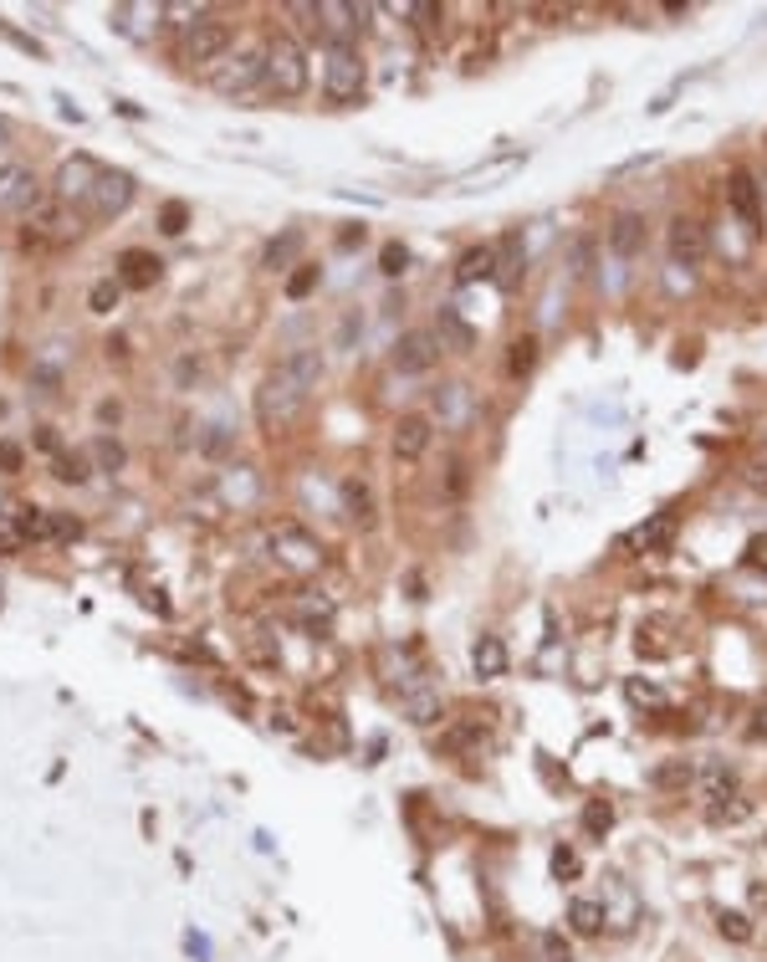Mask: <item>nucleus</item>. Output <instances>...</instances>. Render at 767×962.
<instances>
[{"mask_svg":"<svg viewBox=\"0 0 767 962\" xmlns=\"http://www.w3.org/2000/svg\"><path fill=\"white\" fill-rule=\"evenodd\" d=\"M410 16H420V26H425V31H430L435 21H445V11H440V6H430V0H425V6H410Z\"/></svg>","mask_w":767,"mask_h":962,"instance_id":"79ce46f5","label":"nucleus"},{"mask_svg":"<svg viewBox=\"0 0 767 962\" xmlns=\"http://www.w3.org/2000/svg\"><path fill=\"white\" fill-rule=\"evenodd\" d=\"M496 277V246H471L461 261H456V282L471 287V282H491Z\"/></svg>","mask_w":767,"mask_h":962,"instance_id":"a211bd4d","label":"nucleus"},{"mask_svg":"<svg viewBox=\"0 0 767 962\" xmlns=\"http://www.w3.org/2000/svg\"><path fill=\"white\" fill-rule=\"evenodd\" d=\"M435 364H440V333H430V328L399 333V343H394V369L399 374H430Z\"/></svg>","mask_w":767,"mask_h":962,"instance_id":"6e6552de","label":"nucleus"},{"mask_svg":"<svg viewBox=\"0 0 767 962\" xmlns=\"http://www.w3.org/2000/svg\"><path fill=\"white\" fill-rule=\"evenodd\" d=\"M41 200H47V195H41V180H36V174H31L21 159H6V164H0V210L31 215Z\"/></svg>","mask_w":767,"mask_h":962,"instance_id":"39448f33","label":"nucleus"},{"mask_svg":"<svg viewBox=\"0 0 767 962\" xmlns=\"http://www.w3.org/2000/svg\"><path fill=\"white\" fill-rule=\"evenodd\" d=\"M87 461H93V471H118L123 466V446L113 441V435H98V441L87 446Z\"/></svg>","mask_w":767,"mask_h":962,"instance_id":"c756f323","label":"nucleus"},{"mask_svg":"<svg viewBox=\"0 0 767 962\" xmlns=\"http://www.w3.org/2000/svg\"><path fill=\"white\" fill-rule=\"evenodd\" d=\"M231 52V26L225 21H200L195 31H185V47H179V62L190 67H215Z\"/></svg>","mask_w":767,"mask_h":962,"instance_id":"423d86ee","label":"nucleus"},{"mask_svg":"<svg viewBox=\"0 0 767 962\" xmlns=\"http://www.w3.org/2000/svg\"><path fill=\"white\" fill-rule=\"evenodd\" d=\"M532 369H537V338L522 333V338H512V348H507V374L522 379V374H532Z\"/></svg>","mask_w":767,"mask_h":962,"instance_id":"a878e982","label":"nucleus"},{"mask_svg":"<svg viewBox=\"0 0 767 962\" xmlns=\"http://www.w3.org/2000/svg\"><path fill=\"white\" fill-rule=\"evenodd\" d=\"M26 226H31V236H47V241H62V236H72V231H77V226H67L62 200H41V205L26 215Z\"/></svg>","mask_w":767,"mask_h":962,"instance_id":"2eb2a0df","label":"nucleus"},{"mask_svg":"<svg viewBox=\"0 0 767 962\" xmlns=\"http://www.w3.org/2000/svg\"><path fill=\"white\" fill-rule=\"evenodd\" d=\"M629 702H650V707H660L665 696H660L655 686H645V681H629Z\"/></svg>","mask_w":767,"mask_h":962,"instance_id":"a19ab883","label":"nucleus"},{"mask_svg":"<svg viewBox=\"0 0 767 962\" xmlns=\"http://www.w3.org/2000/svg\"><path fill=\"white\" fill-rule=\"evenodd\" d=\"M471 666H476V676H481V681L507 676V645L496 640V635H481V640L471 645Z\"/></svg>","mask_w":767,"mask_h":962,"instance_id":"f3484780","label":"nucleus"},{"mask_svg":"<svg viewBox=\"0 0 767 962\" xmlns=\"http://www.w3.org/2000/svg\"><path fill=\"white\" fill-rule=\"evenodd\" d=\"M665 246H670V256L681 261V267H696V261L706 256V226L691 221V215H675L670 231H665Z\"/></svg>","mask_w":767,"mask_h":962,"instance_id":"ddd939ff","label":"nucleus"},{"mask_svg":"<svg viewBox=\"0 0 767 962\" xmlns=\"http://www.w3.org/2000/svg\"><path fill=\"white\" fill-rule=\"evenodd\" d=\"M57 476H62V481H87V476H93V461H87V451L57 456Z\"/></svg>","mask_w":767,"mask_h":962,"instance_id":"473e14b6","label":"nucleus"},{"mask_svg":"<svg viewBox=\"0 0 767 962\" xmlns=\"http://www.w3.org/2000/svg\"><path fill=\"white\" fill-rule=\"evenodd\" d=\"M727 205H732V215H737L752 236H762V221H767V215H762V185L752 180L747 169H737L732 180H727Z\"/></svg>","mask_w":767,"mask_h":962,"instance_id":"9d476101","label":"nucleus"},{"mask_svg":"<svg viewBox=\"0 0 767 962\" xmlns=\"http://www.w3.org/2000/svg\"><path fill=\"white\" fill-rule=\"evenodd\" d=\"M553 876H558V881H573V876H578V855H573L568 845L553 850Z\"/></svg>","mask_w":767,"mask_h":962,"instance_id":"58836bf2","label":"nucleus"},{"mask_svg":"<svg viewBox=\"0 0 767 962\" xmlns=\"http://www.w3.org/2000/svg\"><path fill=\"white\" fill-rule=\"evenodd\" d=\"M128 205H133V174H123V169H103L82 210L93 215V221H113V215H123Z\"/></svg>","mask_w":767,"mask_h":962,"instance_id":"0eeeda50","label":"nucleus"},{"mask_svg":"<svg viewBox=\"0 0 767 962\" xmlns=\"http://www.w3.org/2000/svg\"><path fill=\"white\" fill-rule=\"evenodd\" d=\"M456 348V354H471V348H476V328L456 313V308H440V348Z\"/></svg>","mask_w":767,"mask_h":962,"instance_id":"412c9836","label":"nucleus"},{"mask_svg":"<svg viewBox=\"0 0 767 962\" xmlns=\"http://www.w3.org/2000/svg\"><path fill=\"white\" fill-rule=\"evenodd\" d=\"M691 778H696V768H691L686 758H675V763H660V768L650 773V783H655V789H686Z\"/></svg>","mask_w":767,"mask_h":962,"instance_id":"cd10ccee","label":"nucleus"},{"mask_svg":"<svg viewBox=\"0 0 767 962\" xmlns=\"http://www.w3.org/2000/svg\"><path fill=\"white\" fill-rule=\"evenodd\" d=\"M87 308H93V313H113V308H118V282H93V292H87Z\"/></svg>","mask_w":767,"mask_h":962,"instance_id":"e433bc0d","label":"nucleus"},{"mask_svg":"<svg viewBox=\"0 0 767 962\" xmlns=\"http://www.w3.org/2000/svg\"><path fill=\"white\" fill-rule=\"evenodd\" d=\"M6 149H11V128H6V123H0V164H6V159H11Z\"/></svg>","mask_w":767,"mask_h":962,"instance_id":"49530a36","label":"nucleus"},{"mask_svg":"<svg viewBox=\"0 0 767 962\" xmlns=\"http://www.w3.org/2000/svg\"><path fill=\"white\" fill-rule=\"evenodd\" d=\"M752 558H757V563L767 568V538H757V543H752Z\"/></svg>","mask_w":767,"mask_h":962,"instance_id":"de8ad7c7","label":"nucleus"},{"mask_svg":"<svg viewBox=\"0 0 767 962\" xmlns=\"http://www.w3.org/2000/svg\"><path fill=\"white\" fill-rule=\"evenodd\" d=\"M261 67H266V87H272L277 98H302L307 93V57L292 36H277L272 47L261 52Z\"/></svg>","mask_w":767,"mask_h":962,"instance_id":"f03ea898","label":"nucleus"},{"mask_svg":"<svg viewBox=\"0 0 767 962\" xmlns=\"http://www.w3.org/2000/svg\"><path fill=\"white\" fill-rule=\"evenodd\" d=\"M747 814H752V804H747V799H716V804L706 809V819H711V824H742Z\"/></svg>","mask_w":767,"mask_h":962,"instance_id":"2f4dec72","label":"nucleus"},{"mask_svg":"<svg viewBox=\"0 0 767 962\" xmlns=\"http://www.w3.org/2000/svg\"><path fill=\"white\" fill-rule=\"evenodd\" d=\"M404 712H410L415 727H430L440 717V696L435 691H410V696H404Z\"/></svg>","mask_w":767,"mask_h":962,"instance_id":"bb28decb","label":"nucleus"},{"mask_svg":"<svg viewBox=\"0 0 767 962\" xmlns=\"http://www.w3.org/2000/svg\"><path fill=\"white\" fill-rule=\"evenodd\" d=\"M543 952H548V962H573V952H568V942H563L558 932L543 937Z\"/></svg>","mask_w":767,"mask_h":962,"instance_id":"ea45409f","label":"nucleus"},{"mask_svg":"<svg viewBox=\"0 0 767 962\" xmlns=\"http://www.w3.org/2000/svg\"><path fill=\"white\" fill-rule=\"evenodd\" d=\"M609 829H614V804L609 799H589V804H583V835L604 840Z\"/></svg>","mask_w":767,"mask_h":962,"instance_id":"393cba45","label":"nucleus"},{"mask_svg":"<svg viewBox=\"0 0 767 962\" xmlns=\"http://www.w3.org/2000/svg\"><path fill=\"white\" fill-rule=\"evenodd\" d=\"M323 93L333 103H358V98H364V57H358L353 41H333V47H328Z\"/></svg>","mask_w":767,"mask_h":962,"instance_id":"7ed1b4c3","label":"nucleus"},{"mask_svg":"<svg viewBox=\"0 0 767 962\" xmlns=\"http://www.w3.org/2000/svg\"><path fill=\"white\" fill-rule=\"evenodd\" d=\"M118 277H123L128 287H154V282H159V256H149V251H123V256H118Z\"/></svg>","mask_w":767,"mask_h":962,"instance_id":"6ab92c4d","label":"nucleus"},{"mask_svg":"<svg viewBox=\"0 0 767 962\" xmlns=\"http://www.w3.org/2000/svg\"><path fill=\"white\" fill-rule=\"evenodd\" d=\"M21 548H26V528H21V517L0 512V553H21Z\"/></svg>","mask_w":767,"mask_h":962,"instance_id":"72a5a7b5","label":"nucleus"},{"mask_svg":"<svg viewBox=\"0 0 767 962\" xmlns=\"http://www.w3.org/2000/svg\"><path fill=\"white\" fill-rule=\"evenodd\" d=\"M318 379H323V354H318V348H297V354H287L272 374L261 379V389H256V420H261L266 430L292 425Z\"/></svg>","mask_w":767,"mask_h":962,"instance_id":"f257e3e1","label":"nucleus"},{"mask_svg":"<svg viewBox=\"0 0 767 962\" xmlns=\"http://www.w3.org/2000/svg\"><path fill=\"white\" fill-rule=\"evenodd\" d=\"M98 174H103V164H93L87 154H72V159L57 169V200H62V205H87V195H93V185H98Z\"/></svg>","mask_w":767,"mask_h":962,"instance_id":"1a4fd4ad","label":"nucleus"},{"mask_svg":"<svg viewBox=\"0 0 767 962\" xmlns=\"http://www.w3.org/2000/svg\"><path fill=\"white\" fill-rule=\"evenodd\" d=\"M159 221H164V236H179V231L190 226V205H185V200H169Z\"/></svg>","mask_w":767,"mask_h":962,"instance_id":"4c0bfd02","label":"nucleus"},{"mask_svg":"<svg viewBox=\"0 0 767 962\" xmlns=\"http://www.w3.org/2000/svg\"><path fill=\"white\" fill-rule=\"evenodd\" d=\"M609 251L614 256H640L645 251V215L640 210H619L609 221Z\"/></svg>","mask_w":767,"mask_h":962,"instance_id":"4468645a","label":"nucleus"},{"mask_svg":"<svg viewBox=\"0 0 767 962\" xmlns=\"http://www.w3.org/2000/svg\"><path fill=\"white\" fill-rule=\"evenodd\" d=\"M272 558L282 568H292V574H318V568H323V543L287 522V528L272 533Z\"/></svg>","mask_w":767,"mask_h":962,"instance_id":"20e7f679","label":"nucleus"},{"mask_svg":"<svg viewBox=\"0 0 767 962\" xmlns=\"http://www.w3.org/2000/svg\"><path fill=\"white\" fill-rule=\"evenodd\" d=\"M404 267H410V251H404L399 241H389V246L379 251V272H384V277H404Z\"/></svg>","mask_w":767,"mask_h":962,"instance_id":"c9c22d12","label":"nucleus"},{"mask_svg":"<svg viewBox=\"0 0 767 962\" xmlns=\"http://www.w3.org/2000/svg\"><path fill=\"white\" fill-rule=\"evenodd\" d=\"M604 922H609L604 906H599V901H589V896H578V901L568 906V927H573L578 937H599V932H604Z\"/></svg>","mask_w":767,"mask_h":962,"instance_id":"5701e85b","label":"nucleus"},{"mask_svg":"<svg viewBox=\"0 0 767 962\" xmlns=\"http://www.w3.org/2000/svg\"><path fill=\"white\" fill-rule=\"evenodd\" d=\"M716 932L742 947V942H752V916L747 911H716Z\"/></svg>","mask_w":767,"mask_h":962,"instance_id":"c85d7f7f","label":"nucleus"},{"mask_svg":"<svg viewBox=\"0 0 767 962\" xmlns=\"http://www.w3.org/2000/svg\"><path fill=\"white\" fill-rule=\"evenodd\" d=\"M762 451H767V435H762Z\"/></svg>","mask_w":767,"mask_h":962,"instance_id":"09e8293b","label":"nucleus"},{"mask_svg":"<svg viewBox=\"0 0 767 962\" xmlns=\"http://www.w3.org/2000/svg\"><path fill=\"white\" fill-rule=\"evenodd\" d=\"M670 538H675V512H660V517H650V522H645V528H635V533H629V543H635V548H645V553L665 548Z\"/></svg>","mask_w":767,"mask_h":962,"instance_id":"b1692460","label":"nucleus"},{"mask_svg":"<svg viewBox=\"0 0 767 962\" xmlns=\"http://www.w3.org/2000/svg\"><path fill=\"white\" fill-rule=\"evenodd\" d=\"M343 512L358 522V528H374V492H369V481H358V476L343 481Z\"/></svg>","mask_w":767,"mask_h":962,"instance_id":"aec40b11","label":"nucleus"},{"mask_svg":"<svg viewBox=\"0 0 767 962\" xmlns=\"http://www.w3.org/2000/svg\"><path fill=\"white\" fill-rule=\"evenodd\" d=\"M747 481H752L757 492H767V466H752V471H747Z\"/></svg>","mask_w":767,"mask_h":962,"instance_id":"a18cd8bd","label":"nucleus"},{"mask_svg":"<svg viewBox=\"0 0 767 962\" xmlns=\"http://www.w3.org/2000/svg\"><path fill=\"white\" fill-rule=\"evenodd\" d=\"M747 732H752V737H767V702L752 712V727H747Z\"/></svg>","mask_w":767,"mask_h":962,"instance_id":"c03bdc74","label":"nucleus"},{"mask_svg":"<svg viewBox=\"0 0 767 962\" xmlns=\"http://www.w3.org/2000/svg\"><path fill=\"white\" fill-rule=\"evenodd\" d=\"M266 77V67H261V52H241V57H225V67H215V93H225V98H236V93H251V87Z\"/></svg>","mask_w":767,"mask_h":962,"instance_id":"9b49d317","label":"nucleus"},{"mask_svg":"<svg viewBox=\"0 0 767 962\" xmlns=\"http://www.w3.org/2000/svg\"><path fill=\"white\" fill-rule=\"evenodd\" d=\"M430 435H435L430 415H399L394 430H389V451H394L399 461H420V456L430 451Z\"/></svg>","mask_w":767,"mask_h":962,"instance_id":"f8f14e48","label":"nucleus"},{"mask_svg":"<svg viewBox=\"0 0 767 962\" xmlns=\"http://www.w3.org/2000/svg\"><path fill=\"white\" fill-rule=\"evenodd\" d=\"M297 251H302V231H282L272 246H266V267H287Z\"/></svg>","mask_w":767,"mask_h":962,"instance_id":"7c9ffc66","label":"nucleus"},{"mask_svg":"<svg viewBox=\"0 0 767 962\" xmlns=\"http://www.w3.org/2000/svg\"><path fill=\"white\" fill-rule=\"evenodd\" d=\"M364 16H369V6H318V21L333 41H348L353 31H364Z\"/></svg>","mask_w":767,"mask_h":962,"instance_id":"dca6fc26","label":"nucleus"},{"mask_svg":"<svg viewBox=\"0 0 767 962\" xmlns=\"http://www.w3.org/2000/svg\"><path fill=\"white\" fill-rule=\"evenodd\" d=\"M701 783H706L711 804H716V799H737V768H732L727 758H711V763L701 768Z\"/></svg>","mask_w":767,"mask_h":962,"instance_id":"4be33fe9","label":"nucleus"},{"mask_svg":"<svg viewBox=\"0 0 767 962\" xmlns=\"http://www.w3.org/2000/svg\"><path fill=\"white\" fill-rule=\"evenodd\" d=\"M0 466H6V471H16V466H21V451H16V446H6V441H0Z\"/></svg>","mask_w":767,"mask_h":962,"instance_id":"37998d69","label":"nucleus"},{"mask_svg":"<svg viewBox=\"0 0 767 962\" xmlns=\"http://www.w3.org/2000/svg\"><path fill=\"white\" fill-rule=\"evenodd\" d=\"M312 287H318V267H307V261H297V272L287 277V297H292V302H302Z\"/></svg>","mask_w":767,"mask_h":962,"instance_id":"f704fd0d","label":"nucleus"}]
</instances>
